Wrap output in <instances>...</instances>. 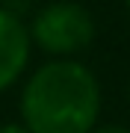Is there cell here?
<instances>
[{"label":"cell","mask_w":130,"mask_h":133,"mask_svg":"<svg viewBox=\"0 0 130 133\" xmlns=\"http://www.w3.org/2000/svg\"><path fill=\"white\" fill-rule=\"evenodd\" d=\"M98 83L77 62H50L27 83L21 98L30 133H89L98 118Z\"/></svg>","instance_id":"1"},{"label":"cell","mask_w":130,"mask_h":133,"mask_svg":"<svg viewBox=\"0 0 130 133\" xmlns=\"http://www.w3.org/2000/svg\"><path fill=\"white\" fill-rule=\"evenodd\" d=\"M95 24L89 12L77 3H53L42 9L33 21L36 44L50 53H77L92 42Z\"/></svg>","instance_id":"2"},{"label":"cell","mask_w":130,"mask_h":133,"mask_svg":"<svg viewBox=\"0 0 130 133\" xmlns=\"http://www.w3.org/2000/svg\"><path fill=\"white\" fill-rule=\"evenodd\" d=\"M98 133H130V130H124V127H101Z\"/></svg>","instance_id":"5"},{"label":"cell","mask_w":130,"mask_h":133,"mask_svg":"<svg viewBox=\"0 0 130 133\" xmlns=\"http://www.w3.org/2000/svg\"><path fill=\"white\" fill-rule=\"evenodd\" d=\"M127 9H130V0H127Z\"/></svg>","instance_id":"6"},{"label":"cell","mask_w":130,"mask_h":133,"mask_svg":"<svg viewBox=\"0 0 130 133\" xmlns=\"http://www.w3.org/2000/svg\"><path fill=\"white\" fill-rule=\"evenodd\" d=\"M0 133H30V130L21 127V124H3V127H0Z\"/></svg>","instance_id":"4"},{"label":"cell","mask_w":130,"mask_h":133,"mask_svg":"<svg viewBox=\"0 0 130 133\" xmlns=\"http://www.w3.org/2000/svg\"><path fill=\"white\" fill-rule=\"evenodd\" d=\"M30 36L12 12L0 9V89L12 86L27 65Z\"/></svg>","instance_id":"3"}]
</instances>
